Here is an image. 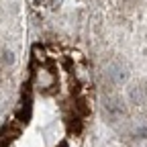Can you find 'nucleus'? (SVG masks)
Instances as JSON below:
<instances>
[{"instance_id": "obj_7", "label": "nucleus", "mask_w": 147, "mask_h": 147, "mask_svg": "<svg viewBox=\"0 0 147 147\" xmlns=\"http://www.w3.org/2000/svg\"><path fill=\"white\" fill-rule=\"evenodd\" d=\"M33 53H35V59H41V61L45 59V51H43V49L35 47V49H33Z\"/></svg>"}, {"instance_id": "obj_3", "label": "nucleus", "mask_w": 147, "mask_h": 147, "mask_svg": "<svg viewBox=\"0 0 147 147\" xmlns=\"http://www.w3.org/2000/svg\"><path fill=\"white\" fill-rule=\"evenodd\" d=\"M106 76L110 80H115V82H125L127 80V71L123 67H119V65H110L108 71H106Z\"/></svg>"}, {"instance_id": "obj_8", "label": "nucleus", "mask_w": 147, "mask_h": 147, "mask_svg": "<svg viewBox=\"0 0 147 147\" xmlns=\"http://www.w3.org/2000/svg\"><path fill=\"white\" fill-rule=\"evenodd\" d=\"M59 147H67V145H65V143H61V145H59Z\"/></svg>"}, {"instance_id": "obj_1", "label": "nucleus", "mask_w": 147, "mask_h": 147, "mask_svg": "<svg viewBox=\"0 0 147 147\" xmlns=\"http://www.w3.org/2000/svg\"><path fill=\"white\" fill-rule=\"evenodd\" d=\"M33 82H35V86L39 88V90L47 92V90H51L55 86V76H53V71H49L45 67H39V69L33 74Z\"/></svg>"}, {"instance_id": "obj_4", "label": "nucleus", "mask_w": 147, "mask_h": 147, "mask_svg": "<svg viewBox=\"0 0 147 147\" xmlns=\"http://www.w3.org/2000/svg\"><path fill=\"white\" fill-rule=\"evenodd\" d=\"M16 135H18V131H16V129L6 125V127L2 129V131H0V143H2V145H8V143H10V141H12Z\"/></svg>"}, {"instance_id": "obj_5", "label": "nucleus", "mask_w": 147, "mask_h": 147, "mask_svg": "<svg viewBox=\"0 0 147 147\" xmlns=\"http://www.w3.org/2000/svg\"><path fill=\"white\" fill-rule=\"evenodd\" d=\"M74 113H78V115H88L90 113V106L84 98H78L76 102H74Z\"/></svg>"}, {"instance_id": "obj_6", "label": "nucleus", "mask_w": 147, "mask_h": 147, "mask_svg": "<svg viewBox=\"0 0 147 147\" xmlns=\"http://www.w3.org/2000/svg\"><path fill=\"white\" fill-rule=\"evenodd\" d=\"M141 98H143V94H141L137 88H133V90H131V100H133V102H139Z\"/></svg>"}, {"instance_id": "obj_2", "label": "nucleus", "mask_w": 147, "mask_h": 147, "mask_svg": "<svg viewBox=\"0 0 147 147\" xmlns=\"http://www.w3.org/2000/svg\"><path fill=\"white\" fill-rule=\"evenodd\" d=\"M16 115L25 123L29 121V117H31V94H29V90H27V94H23V102H21V106H18Z\"/></svg>"}]
</instances>
